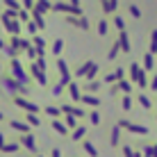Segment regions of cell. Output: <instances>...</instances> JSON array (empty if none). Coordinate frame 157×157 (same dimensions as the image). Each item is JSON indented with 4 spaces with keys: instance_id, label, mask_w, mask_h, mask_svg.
Segmentation results:
<instances>
[{
    "instance_id": "obj_1",
    "label": "cell",
    "mask_w": 157,
    "mask_h": 157,
    "mask_svg": "<svg viewBox=\"0 0 157 157\" xmlns=\"http://www.w3.org/2000/svg\"><path fill=\"white\" fill-rule=\"evenodd\" d=\"M9 71H12V75L16 78V82H18L21 86H25L28 89V84H30V80H28V75H25V71H23V66H21L16 59H12V64H9Z\"/></svg>"
},
{
    "instance_id": "obj_2",
    "label": "cell",
    "mask_w": 157,
    "mask_h": 157,
    "mask_svg": "<svg viewBox=\"0 0 157 157\" xmlns=\"http://www.w3.org/2000/svg\"><path fill=\"white\" fill-rule=\"evenodd\" d=\"M14 102H16V105H18V107H23L25 112H30V114H34V112H39V107H36L34 102H30V100H25V98H18V96H16V98H14Z\"/></svg>"
},
{
    "instance_id": "obj_3",
    "label": "cell",
    "mask_w": 157,
    "mask_h": 157,
    "mask_svg": "<svg viewBox=\"0 0 157 157\" xmlns=\"http://www.w3.org/2000/svg\"><path fill=\"white\" fill-rule=\"evenodd\" d=\"M21 144L25 146L28 150H36V144H34V137H30V134H23L21 137Z\"/></svg>"
},
{
    "instance_id": "obj_4",
    "label": "cell",
    "mask_w": 157,
    "mask_h": 157,
    "mask_svg": "<svg viewBox=\"0 0 157 157\" xmlns=\"http://www.w3.org/2000/svg\"><path fill=\"white\" fill-rule=\"evenodd\" d=\"M21 148V144H5L2 146V153H16Z\"/></svg>"
},
{
    "instance_id": "obj_5",
    "label": "cell",
    "mask_w": 157,
    "mask_h": 157,
    "mask_svg": "<svg viewBox=\"0 0 157 157\" xmlns=\"http://www.w3.org/2000/svg\"><path fill=\"white\" fill-rule=\"evenodd\" d=\"M9 125H12L14 130H18V132H28V125H25V123H21V121H12Z\"/></svg>"
},
{
    "instance_id": "obj_6",
    "label": "cell",
    "mask_w": 157,
    "mask_h": 157,
    "mask_svg": "<svg viewBox=\"0 0 157 157\" xmlns=\"http://www.w3.org/2000/svg\"><path fill=\"white\" fill-rule=\"evenodd\" d=\"M52 128H55L59 134H66V128H64V123H59V121H52Z\"/></svg>"
},
{
    "instance_id": "obj_7",
    "label": "cell",
    "mask_w": 157,
    "mask_h": 157,
    "mask_svg": "<svg viewBox=\"0 0 157 157\" xmlns=\"http://www.w3.org/2000/svg\"><path fill=\"white\" fill-rule=\"evenodd\" d=\"M82 100L86 102V105H100V100H98V98H94V96H84Z\"/></svg>"
},
{
    "instance_id": "obj_8",
    "label": "cell",
    "mask_w": 157,
    "mask_h": 157,
    "mask_svg": "<svg viewBox=\"0 0 157 157\" xmlns=\"http://www.w3.org/2000/svg\"><path fill=\"white\" fill-rule=\"evenodd\" d=\"M34 46H36V52H43V39H39V36H34Z\"/></svg>"
},
{
    "instance_id": "obj_9",
    "label": "cell",
    "mask_w": 157,
    "mask_h": 157,
    "mask_svg": "<svg viewBox=\"0 0 157 157\" xmlns=\"http://www.w3.org/2000/svg\"><path fill=\"white\" fill-rule=\"evenodd\" d=\"M84 132H86L84 128H75V132H73V139H82V137H84Z\"/></svg>"
},
{
    "instance_id": "obj_10",
    "label": "cell",
    "mask_w": 157,
    "mask_h": 157,
    "mask_svg": "<svg viewBox=\"0 0 157 157\" xmlns=\"http://www.w3.org/2000/svg\"><path fill=\"white\" fill-rule=\"evenodd\" d=\"M52 52H55V55H59V52H62V41H55V43H52Z\"/></svg>"
},
{
    "instance_id": "obj_11",
    "label": "cell",
    "mask_w": 157,
    "mask_h": 157,
    "mask_svg": "<svg viewBox=\"0 0 157 157\" xmlns=\"http://www.w3.org/2000/svg\"><path fill=\"white\" fill-rule=\"evenodd\" d=\"M28 121L32 123V125H41V121L36 118V114H28Z\"/></svg>"
},
{
    "instance_id": "obj_12",
    "label": "cell",
    "mask_w": 157,
    "mask_h": 157,
    "mask_svg": "<svg viewBox=\"0 0 157 157\" xmlns=\"http://www.w3.org/2000/svg\"><path fill=\"white\" fill-rule=\"evenodd\" d=\"M157 50V32H153V41H150V52Z\"/></svg>"
},
{
    "instance_id": "obj_13",
    "label": "cell",
    "mask_w": 157,
    "mask_h": 157,
    "mask_svg": "<svg viewBox=\"0 0 157 157\" xmlns=\"http://www.w3.org/2000/svg\"><path fill=\"white\" fill-rule=\"evenodd\" d=\"M84 148H86V153H91V155H98V153H96V148H94V146H91V144H84Z\"/></svg>"
},
{
    "instance_id": "obj_14",
    "label": "cell",
    "mask_w": 157,
    "mask_h": 157,
    "mask_svg": "<svg viewBox=\"0 0 157 157\" xmlns=\"http://www.w3.org/2000/svg\"><path fill=\"white\" fill-rule=\"evenodd\" d=\"M132 107V98H123V109H130Z\"/></svg>"
},
{
    "instance_id": "obj_15",
    "label": "cell",
    "mask_w": 157,
    "mask_h": 157,
    "mask_svg": "<svg viewBox=\"0 0 157 157\" xmlns=\"http://www.w3.org/2000/svg\"><path fill=\"white\" fill-rule=\"evenodd\" d=\"M98 30H100V34H105V32H107V21H100Z\"/></svg>"
},
{
    "instance_id": "obj_16",
    "label": "cell",
    "mask_w": 157,
    "mask_h": 157,
    "mask_svg": "<svg viewBox=\"0 0 157 157\" xmlns=\"http://www.w3.org/2000/svg\"><path fill=\"white\" fill-rule=\"evenodd\" d=\"M71 96H73V98H80V91H78L75 84H71Z\"/></svg>"
},
{
    "instance_id": "obj_17",
    "label": "cell",
    "mask_w": 157,
    "mask_h": 157,
    "mask_svg": "<svg viewBox=\"0 0 157 157\" xmlns=\"http://www.w3.org/2000/svg\"><path fill=\"white\" fill-rule=\"evenodd\" d=\"M139 102H141V105H144V107H150V100H148V98H146V96H139Z\"/></svg>"
},
{
    "instance_id": "obj_18",
    "label": "cell",
    "mask_w": 157,
    "mask_h": 157,
    "mask_svg": "<svg viewBox=\"0 0 157 157\" xmlns=\"http://www.w3.org/2000/svg\"><path fill=\"white\" fill-rule=\"evenodd\" d=\"M146 68H148V71L153 68V57H150V55H146Z\"/></svg>"
},
{
    "instance_id": "obj_19",
    "label": "cell",
    "mask_w": 157,
    "mask_h": 157,
    "mask_svg": "<svg viewBox=\"0 0 157 157\" xmlns=\"http://www.w3.org/2000/svg\"><path fill=\"white\" fill-rule=\"evenodd\" d=\"M48 114H50V116H59V109H55V107H48Z\"/></svg>"
},
{
    "instance_id": "obj_20",
    "label": "cell",
    "mask_w": 157,
    "mask_h": 157,
    "mask_svg": "<svg viewBox=\"0 0 157 157\" xmlns=\"http://www.w3.org/2000/svg\"><path fill=\"white\" fill-rule=\"evenodd\" d=\"M89 118H91V121H94V123H98V121H100V116L96 114V112H91V114H89Z\"/></svg>"
},
{
    "instance_id": "obj_21",
    "label": "cell",
    "mask_w": 157,
    "mask_h": 157,
    "mask_svg": "<svg viewBox=\"0 0 157 157\" xmlns=\"http://www.w3.org/2000/svg\"><path fill=\"white\" fill-rule=\"evenodd\" d=\"M66 121H68V128H75V125H78V123H75V118H73V116H68Z\"/></svg>"
},
{
    "instance_id": "obj_22",
    "label": "cell",
    "mask_w": 157,
    "mask_h": 157,
    "mask_svg": "<svg viewBox=\"0 0 157 157\" xmlns=\"http://www.w3.org/2000/svg\"><path fill=\"white\" fill-rule=\"evenodd\" d=\"M2 146H5V137L0 134V150H2Z\"/></svg>"
},
{
    "instance_id": "obj_23",
    "label": "cell",
    "mask_w": 157,
    "mask_h": 157,
    "mask_svg": "<svg viewBox=\"0 0 157 157\" xmlns=\"http://www.w3.org/2000/svg\"><path fill=\"white\" fill-rule=\"evenodd\" d=\"M153 89H157V75L153 78Z\"/></svg>"
},
{
    "instance_id": "obj_24",
    "label": "cell",
    "mask_w": 157,
    "mask_h": 157,
    "mask_svg": "<svg viewBox=\"0 0 157 157\" xmlns=\"http://www.w3.org/2000/svg\"><path fill=\"white\" fill-rule=\"evenodd\" d=\"M52 157H62V155H59V150H52Z\"/></svg>"
},
{
    "instance_id": "obj_25",
    "label": "cell",
    "mask_w": 157,
    "mask_h": 157,
    "mask_svg": "<svg viewBox=\"0 0 157 157\" xmlns=\"http://www.w3.org/2000/svg\"><path fill=\"white\" fill-rule=\"evenodd\" d=\"M0 48H5V41H2V39H0Z\"/></svg>"
},
{
    "instance_id": "obj_26",
    "label": "cell",
    "mask_w": 157,
    "mask_h": 157,
    "mask_svg": "<svg viewBox=\"0 0 157 157\" xmlns=\"http://www.w3.org/2000/svg\"><path fill=\"white\" fill-rule=\"evenodd\" d=\"M2 118H5V116H2V114H0V121H2Z\"/></svg>"
}]
</instances>
